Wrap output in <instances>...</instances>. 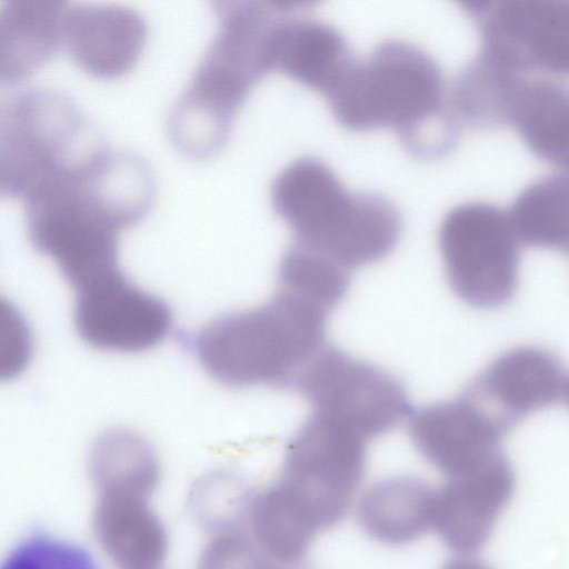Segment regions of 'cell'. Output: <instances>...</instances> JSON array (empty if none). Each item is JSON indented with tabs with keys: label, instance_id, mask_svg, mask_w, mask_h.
<instances>
[{
	"label": "cell",
	"instance_id": "4316f807",
	"mask_svg": "<svg viewBox=\"0 0 569 569\" xmlns=\"http://www.w3.org/2000/svg\"><path fill=\"white\" fill-rule=\"evenodd\" d=\"M299 566L280 563L249 531L238 528L214 533L202 549L197 569H298Z\"/></svg>",
	"mask_w": 569,
	"mask_h": 569
},
{
	"label": "cell",
	"instance_id": "7c38bea8",
	"mask_svg": "<svg viewBox=\"0 0 569 569\" xmlns=\"http://www.w3.org/2000/svg\"><path fill=\"white\" fill-rule=\"evenodd\" d=\"M515 487L516 473L503 451L448 475L436 490L432 528L449 549L473 553L489 540Z\"/></svg>",
	"mask_w": 569,
	"mask_h": 569
},
{
	"label": "cell",
	"instance_id": "277c9868",
	"mask_svg": "<svg viewBox=\"0 0 569 569\" xmlns=\"http://www.w3.org/2000/svg\"><path fill=\"white\" fill-rule=\"evenodd\" d=\"M89 121L61 91L27 88L0 93V196L26 198L39 183L101 144Z\"/></svg>",
	"mask_w": 569,
	"mask_h": 569
},
{
	"label": "cell",
	"instance_id": "484cf974",
	"mask_svg": "<svg viewBox=\"0 0 569 569\" xmlns=\"http://www.w3.org/2000/svg\"><path fill=\"white\" fill-rule=\"evenodd\" d=\"M0 569H100L83 547L46 532L19 541L1 560Z\"/></svg>",
	"mask_w": 569,
	"mask_h": 569
},
{
	"label": "cell",
	"instance_id": "8992f818",
	"mask_svg": "<svg viewBox=\"0 0 569 569\" xmlns=\"http://www.w3.org/2000/svg\"><path fill=\"white\" fill-rule=\"evenodd\" d=\"M447 282L463 302L496 309L512 300L519 283V240L508 213L488 201L452 207L439 228Z\"/></svg>",
	"mask_w": 569,
	"mask_h": 569
},
{
	"label": "cell",
	"instance_id": "9a60e30c",
	"mask_svg": "<svg viewBox=\"0 0 569 569\" xmlns=\"http://www.w3.org/2000/svg\"><path fill=\"white\" fill-rule=\"evenodd\" d=\"M272 70L327 93L356 60L343 34L328 22L284 16L270 47Z\"/></svg>",
	"mask_w": 569,
	"mask_h": 569
},
{
	"label": "cell",
	"instance_id": "f1b7e54d",
	"mask_svg": "<svg viewBox=\"0 0 569 569\" xmlns=\"http://www.w3.org/2000/svg\"><path fill=\"white\" fill-rule=\"evenodd\" d=\"M442 569H490L486 563L469 557L452 559Z\"/></svg>",
	"mask_w": 569,
	"mask_h": 569
},
{
	"label": "cell",
	"instance_id": "52a82bcc",
	"mask_svg": "<svg viewBox=\"0 0 569 569\" xmlns=\"http://www.w3.org/2000/svg\"><path fill=\"white\" fill-rule=\"evenodd\" d=\"M293 389L312 410L339 419L366 439L389 432L412 411L398 377L328 343L306 366Z\"/></svg>",
	"mask_w": 569,
	"mask_h": 569
},
{
	"label": "cell",
	"instance_id": "44dd1931",
	"mask_svg": "<svg viewBox=\"0 0 569 569\" xmlns=\"http://www.w3.org/2000/svg\"><path fill=\"white\" fill-rule=\"evenodd\" d=\"M568 174L553 172L526 186L508 213L517 239L527 246L567 251Z\"/></svg>",
	"mask_w": 569,
	"mask_h": 569
},
{
	"label": "cell",
	"instance_id": "4fadbf2b",
	"mask_svg": "<svg viewBox=\"0 0 569 569\" xmlns=\"http://www.w3.org/2000/svg\"><path fill=\"white\" fill-rule=\"evenodd\" d=\"M408 432L420 455L446 476L502 451L500 443L508 433L465 391L411 411Z\"/></svg>",
	"mask_w": 569,
	"mask_h": 569
},
{
	"label": "cell",
	"instance_id": "83f0119b",
	"mask_svg": "<svg viewBox=\"0 0 569 569\" xmlns=\"http://www.w3.org/2000/svg\"><path fill=\"white\" fill-rule=\"evenodd\" d=\"M32 355L33 337L26 318L0 295V382L20 376Z\"/></svg>",
	"mask_w": 569,
	"mask_h": 569
},
{
	"label": "cell",
	"instance_id": "8fae6325",
	"mask_svg": "<svg viewBox=\"0 0 569 569\" xmlns=\"http://www.w3.org/2000/svg\"><path fill=\"white\" fill-rule=\"evenodd\" d=\"M463 390L511 431L532 412L566 405L568 375L550 350L522 346L496 358Z\"/></svg>",
	"mask_w": 569,
	"mask_h": 569
},
{
	"label": "cell",
	"instance_id": "e0dca14e",
	"mask_svg": "<svg viewBox=\"0 0 569 569\" xmlns=\"http://www.w3.org/2000/svg\"><path fill=\"white\" fill-rule=\"evenodd\" d=\"M436 490L415 476L375 482L358 507L360 527L371 539L388 546L410 543L433 526Z\"/></svg>",
	"mask_w": 569,
	"mask_h": 569
},
{
	"label": "cell",
	"instance_id": "ffe728a7",
	"mask_svg": "<svg viewBox=\"0 0 569 569\" xmlns=\"http://www.w3.org/2000/svg\"><path fill=\"white\" fill-rule=\"evenodd\" d=\"M525 78L480 51L453 80L450 102L455 116L476 128L509 124L511 106Z\"/></svg>",
	"mask_w": 569,
	"mask_h": 569
},
{
	"label": "cell",
	"instance_id": "7a4b0ae2",
	"mask_svg": "<svg viewBox=\"0 0 569 569\" xmlns=\"http://www.w3.org/2000/svg\"><path fill=\"white\" fill-rule=\"evenodd\" d=\"M270 196L295 243L348 270L383 259L401 234V214L390 199L373 191L351 192L315 157L286 166L276 176Z\"/></svg>",
	"mask_w": 569,
	"mask_h": 569
},
{
	"label": "cell",
	"instance_id": "7402d4cb",
	"mask_svg": "<svg viewBox=\"0 0 569 569\" xmlns=\"http://www.w3.org/2000/svg\"><path fill=\"white\" fill-rule=\"evenodd\" d=\"M94 471L107 492L150 498L159 486L161 468L151 443L140 433L112 428L94 442Z\"/></svg>",
	"mask_w": 569,
	"mask_h": 569
},
{
	"label": "cell",
	"instance_id": "3957f363",
	"mask_svg": "<svg viewBox=\"0 0 569 569\" xmlns=\"http://www.w3.org/2000/svg\"><path fill=\"white\" fill-rule=\"evenodd\" d=\"M335 118L352 130L393 126L406 148L441 130L453 117L446 106L436 60L402 40L380 42L356 60L326 93Z\"/></svg>",
	"mask_w": 569,
	"mask_h": 569
},
{
	"label": "cell",
	"instance_id": "d4e9b609",
	"mask_svg": "<svg viewBox=\"0 0 569 569\" xmlns=\"http://www.w3.org/2000/svg\"><path fill=\"white\" fill-rule=\"evenodd\" d=\"M252 496L240 476L222 470L209 473L198 482L191 506L198 521L219 533L246 525Z\"/></svg>",
	"mask_w": 569,
	"mask_h": 569
},
{
	"label": "cell",
	"instance_id": "ac0fdd59",
	"mask_svg": "<svg viewBox=\"0 0 569 569\" xmlns=\"http://www.w3.org/2000/svg\"><path fill=\"white\" fill-rule=\"evenodd\" d=\"M100 512L102 540L120 569H159L168 552L166 527L148 497L107 492Z\"/></svg>",
	"mask_w": 569,
	"mask_h": 569
},
{
	"label": "cell",
	"instance_id": "2e32d148",
	"mask_svg": "<svg viewBox=\"0 0 569 569\" xmlns=\"http://www.w3.org/2000/svg\"><path fill=\"white\" fill-rule=\"evenodd\" d=\"M66 1H0V86L29 78L63 44Z\"/></svg>",
	"mask_w": 569,
	"mask_h": 569
},
{
	"label": "cell",
	"instance_id": "603a6c76",
	"mask_svg": "<svg viewBox=\"0 0 569 569\" xmlns=\"http://www.w3.org/2000/svg\"><path fill=\"white\" fill-rule=\"evenodd\" d=\"M246 525L256 541L284 566L299 565L317 533L274 483L252 496Z\"/></svg>",
	"mask_w": 569,
	"mask_h": 569
},
{
	"label": "cell",
	"instance_id": "6da1fadb",
	"mask_svg": "<svg viewBox=\"0 0 569 569\" xmlns=\"http://www.w3.org/2000/svg\"><path fill=\"white\" fill-rule=\"evenodd\" d=\"M329 312L289 292L220 315L180 342L216 381L232 388L293 389L326 342Z\"/></svg>",
	"mask_w": 569,
	"mask_h": 569
},
{
	"label": "cell",
	"instance_id": "cb8c5ba5",
	"mask_svg": "<svg viewBox=\"0 0 569 569\" xmlns=\"http://www.w3.org/2000/svg\"><path fill=\"white\" fill-rule=\"evenodd\" d=\"M278 281L280 290L330 313L341 303L349 290L350 271L333 260L293 242L280 259Z\"/></svg>",
	"mask_w": 569,
	"mask_h": 569
},
{
	"label": "cell",
	"instance_id": "9c48e42d",
	"mask_svg": "<svg viewBox=\"0 0 569 569\" xmlns=\"http://www.w3.org/2000/svg\"><path fill=\"white\" fill-rule=\"evenodd\" d=\"M463 4L477 20L480 51L521 73L537 69L567 72V0H476Z\"/></svg>",
	"mask_w": 569,
	"mask_h": 569
},
{
	"label": "cell",
	"instance_id": "5bb4252c",
	"mask_svg": "<svg viewBox=\"0 0 569 569\" xmlns=\"http://www.w3.org/2000/svg\"><path fill=\"white\" fill-rule=\"evenodd\" d=\"M147 38L143 18L114 4L68 2L63 43L74 62L98 78H117L139 59Z\"/></svg>",
	"mask_w": 569,
	"mask_h": 569
},
{
	"label": "cell",
	"instance_id": "30bf717a",
	"mask_svg": "<svg viewBox=\"0 0 569 569\" xmlns=\"http://www.w3.org/2000/svg\"><path fill=\"white\" fill-rule=\"evenodd\" d=\"M74 291L77 330L97 349L143 352L160 345L172 331L170 306L129 280L120 268Z\"/></svg>",
	"mask_w": 569,
	"mask_h": 569
},
{
	"label": "cell",
	"instance_id": "5b68a950",
	"mask_svg": "<svg viewBox=\"0 0 569 569\" xmlns=\"http://www.w3.org/2000/svg\"><path fill=\"white\" fill-rule=\"evenodd\" d=\"M366 443L356 430L316 410L289 440L274 485L317 532L348 513L365 476Z\"/></svg>",
	"mask_w": 569,
	"mask_h": 569
},
{
	"label": "cell",
	"instance_id": "d6986e66",
	"mask_svg": "<svg viewBox=\"0 0 569 569\" xmlns=\"http://www.w3.org/2000/svg\"><path fill=\"white\" fill-rule=\"evenodd\" d=\"M509 124L540 158L568 163V91L546 78H525L513 99Z\"/></svg>",
	"mask_w": 569,
	"mask_h": 569
},
{
	"label": "cell",
	"instance_id": "ba28073f",
	"mask_svg": "<svg viewBox=\"0 0 569 569\" xmlns=\"http://www.w3.org/2000/svg\"><path fill=\"white\" fill-rule=\"evenodd\" d=\"M297 4L279 1L217 2L218 32L190 83L208 97L239 109L251 88L272 70L270 47L273 31Z\"/></svg>",
	"mask_w": 569,
	"mask_h": 569
}]
</instances>
